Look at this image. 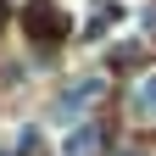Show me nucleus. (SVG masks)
<instances>
[{
  "instance_id": "1",
  "label": "nucleus",
  "mask_w": 156,
  "mask_h": 156,
  "mask_svg": "<svg viewBox=\"0 0 156 156\" xmlns=\"http://www.w3.org/2000/svg\"><path fill=\"white\" fill-rule=\"evenodd\" d=\"M101 89H106V78H101V73H78L73 84L62 89V101H56V106H62V112L73 117L78 106H89V101H101Z\"/></svg>"
},
{
  "instance_id": "2",
  "label": "nucleus",
  "mask_w": 156,
  "mask_h": 156,
  "mask_svg": "<svg viewBox=\"0 0 156 156\" xmlns=\"http://www.w3.org/2000/svg\"><path fill=\"white\" fill-rule=\"evenodd\" d=\"M134 112H140L145 123H156V73H145L140 84H134Z\"/></svg>"
},
{
  "instance_id": "3",
  "label": "nucleus",
  "mask_w": 156,
  "mask_h": 156,
  "mask_svg": "<svg viewBox=\"0 0 156 156\" xmlns=\"http://www.w3.org/2000/svg\"><path fill=\"white\" fill-rule=\"evenodd\" d=\"M95 151H101V128H95V123L67 134V156H95Z\"/></svg>"
},
{
  "instance_id": "4",
  "label": "nucleus",
  "mask_w": 156,
  "mask_h": 156,
  "mask_svg": "<svg viewBox=\"0 0 156 156\" xmlns=\"http://www.w3.org/2000/svg\"><path fill=\"white\" fill-rule=\"evenodd\" d=\"M28 17H34V23H28V28H34V34H50V39H56V34H62V28H67V23H62V11H56V6H34Z\"/></svg>"
}]
</instances>
